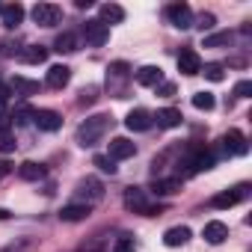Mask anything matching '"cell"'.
Instances as JSON below:
<instances>
[{
    "label": "cell",
    "mask_w": 252,
    "mask_h": 252,
    "mask_svg": "<svg viewBox=\"0 0 252 252\" xmlns=\"http://www.w3.org/2000/svg\"><path fill=\"white\" fill-rule=\"evenodd\" d=\"M95 166H98L101 172H107V175H116V169H119V166H116V160H113V158H107V155H98V158H95Z\"/></svg>",
    "instance_id": "34"
},
{
    "label": "cell",
    "mask_w": 252,
    "mask_h": 252,
    "mask_svg": "<svg viewBox=\"0 0 252 252\" xmlns=\"http://www.w3.org/2000/svg\"><path fill=\"white\" fill-rule=\"evenodd\" d=\"M199 74H205L211 83H220V80L225 77V65H222V63H208V65H202Z\"/></svg>",
    "instance_id": "29"
},
{
    "label": "cell",
    "mask_w": 252,
    "mask_h": 252,
    "mask_svg": "<svg viewBox=\"0 0 252 252\" xmlns=\"http://www.w3.org/2000/svg\"><path fill=\"white\" fill-rule=\"evenodd\" d=\"M54 51H60V54H74V51H77V36H74V33H63V36H57Z\"/></svg>",
    "instance_id": "27"
},
{
    "label": "cell",
    "mask_w": 252,
    "mask_h": 252,
    "mask_svg": "<svg viewBox=\"0 0 252 252\" xmlns=\"http://www.w3.org/2000/svg\"><path fill=\"white\" fill-rule=\"evenodd\" d=\"M33 125H36L39 131L54 134V131L63 128V116H60L57 110H33Z\"/></svg>",
    "instance_id": "8"
},
{
    "label": "cell",
    "mask_w": 252,
    "mask_h": 252,
    "mask_svg": "<svg viewBox=\"0 0 252 252\" xmlns=\"http://www.w3.org/2000/svg\"><path fill=\"white\" fill-rule=\"evenodd\" d=\"M214 24H217V18H214V15H211V12H202V15H199V18H193V27H199V30H202V33H205V30H211V27H214Z\"/></svg>",
    "instance_id": "35"
},
{
    "label": "cell",
    "mask_w": 252,
    "mask_h": 252,
    "mask_svg": "<svg viewBox=\"0 0 252 252\" xmlns=\"http://www.w3.org/2000/svg\"><path fill=\"white\" fill-rule=\"evenodd\" d=\"M202 234H205V240H208V243H214V246H217V243H222V240L228 237V225H225V222H220V220H211V222L205 225V231H202Z\"/></svg>",
    "instance_id": "19"
},
{
    "label": "cell",
    "mask_w": 252,
    "mask_h": 252,
    "mask_svg": "<svg viewBox=\"0 0 252 252\" xmlns=\"http://www.w3.org/2000/svg\"><path fill=\"white\" fill-rule=\"evenodd\" d=\"M214 104H217V101H214L211 92H196V95H193V107H196V110H214Z\"/></svg>",
    "instance_id": "32"
},
{
    "label": "cell",
    "mask_w": 252,
    "mask_h": 252,
    "mask_svg": "<svg viewBox=\"0 0 252 252\" xmlns=\"http://www.w3.org/2000/svg\"><path fill=\"white\" fill-rule=\"evenodd\" d=\"M110 128H113V119H110V116H104V113L89 116L86 122H80V128H77V146H83V149L98 146Z\"/></svg>",
    "instance_id": "1"
},
{
    "label": "cell",
    "mask_w": 252,
    "mask_h": 252,
    "mask_svg": "<svg viewBox=\"0 0 252 252\" xmlns=\"http://www.w3.org/2000/svg\"><path fill=\"white\" fill-rule=\"evenodd\" d=\"M21 60L30 63V65H39V63L48 60V48H45V45H27L24 54H21Z\"/></svg>",
    "instance_id": "23"
},
{
    "label": "cell",
    "mask_w": 252,
    "mask_h": 252,
    "mask_svg": "<svg viewBox=\"0 0 252 252\" xmlns=\"http://www.w3.org/2000/svg\"><path fill=\"white\" fill-rule=\"evenodd\" d=\"M98 12H101V18H98V21H104L107 27H110V24H119V21H125V9H122L119 3H104Z\"/></svg>",
    "instance_id": "20"
},
{
    "label": "cell",
    "mask_w": 252,
    "mask_h": 252,
    "mask_svg": "<svg viewBox=\"0 0 252 252\" xmlns=\"http://www.w3.org/2000/svg\"><path fill=\"white\" fill-rule=\"evenodd\" d=\"M83 39H86V45H89V48H101V45L110 39V27H107L104 21L92 18V21H86V24H83Z\"/></svg>",
    "instance_id": "4"
},
{
    "label": "cell",
    "mask_w": 252,
    "mask_h": 252,
    "mask_svg": "<svg viewBox=\"0 0 252 252\" xmlns=\"http://www.w3.org/2000/svg\"><path fill=\"white\" fill-rule=\"evenodd\" d=\"M68 80H71V68H68V65H51V68H48L45 83H48L51 89H63V86H68Z\"/></svg>",
    "instance_id": "14"
},
{
    "label": "cell",
    "mask_w": 252,
    "mask_h": 252,
    "mask_svg": "<svg viewBox=\"0 0 252 252\" xmlns=\"http://www.w3.org/2000/svg\"><path fill=\"white\" fill-rule=\"evenodd\" d=\"M125 125H128V131H137V134H143V131H149L152 125H155V119H152V113H149V110L137 107V110H131L128 116H125Z\"/></svg>",
    "instance_id": "10"
},
{
    "label": "cell",
    "mask_w": 252,
    "mask_h": 252,
    "mask_svg": "<svg viewBox=\"0 0 252 252\" xmlns=\"http://www.w3.org/2000/svg\"><path fill=\"white\" fill-rule=\"evenodd\" d=\"M9 119H12L15 125H27V122H33V110H30L27 104H18V107L9 113Z\"/></svg>",
    "instance_id": "31"
},
{
    "label": "cell",
    "mask_w": 252,
    "mask_h": 252,
    "mask_svg": "<svg viewBox=\"0 0 252 252\" xmlns=\"http://www.w3.org/2000/svg\"><path fill=\"white\" fill-rule=\"evenodd\" d=\"M0 152L3 155L15 152V131L9 128V125H0Z\"/></svg>",
    "instance_id": "28"
},
{
    "label": "cell",
    "mask_w": 252,
    "mask_h": 252,
    "mask_svg": "<svg viewBox=\"0 0 252 252\" xmlns=\"http://www.w3.org/2000/svg\"><path fill=\"white\" fill-rule=\"evenodd\" d=\"M178 71L187 74V77H193V74L202 71V60H199V54H196L193 48H184V51L178 54Z\"/></svg>",
    "instance_id": "11"
},
{
    "label": "cell",
    "mask_w": 252,
    "mask_h": 252,
    "mask_svg": "<svg viewBox=\"0 0 252 252\" xmlns=\"http://www.w3.org/2000/svg\"><path fill=\"white\" fill-rule=\"evenodd\" d=\"M101 199H104V184H101L98 178H83V181L77 184V190H74V202H77V205L92 208V205L101 202Z\"/></svg>",
    "instance_id": "3"
},
{
    "label": "cell",
    "mask_w": 252,
    "mask_h": 252,
    "mask_svg": "<svg viewBox=\"0 0 252 252\" xmlns=\"http://www.w3.org/2000/svg\"><path fill=\"white\" fill-rule=\"evenodd\" d=\"M95 95H98V89H83V92H80V104H92Z\"/></svg>",
    "instance_id": "38"
},
{
    "label": "cell",
    "mask_w": 252,
    "mask_h": 252,
    "mask_svg": "<svg viewBox=\"0 0 252 252\" xmlns=\"http://www.w3.org/2000/svg\"><path fill=\"white\" fill-rule=\"evenodd\" d=\"M60 18H63V9L57 3H36L33 6V21L39 27H54V24H60Z\"/></svg>",
    "instance_id": "6"
},
{
    "label": "cell",
    "mask_w": 252,
    "mask_h": 252,
    "mask_svg": "<svg viewBox=\"0 0 252 252\" xmlns=\"http://www.w3.org/2000/svg\"><path fill=\"white\" fill-rule=\"evenodd\" d=\"M178 190H181V178H158L152 184V193H158V196H172Z\"/></svg>",
    "instance_id": "21"
},
{
    "label": "cell",
    "mask_w": 252,
    "mask_h": 252,
    "mask_svg": "<svg viewBox=\"0 0 252 252\" xmlns=\"http://www.w3.org/2000/svg\"><path fill=\"white\" fill-rule=\"evenodd\" d=\"M134 155H137V146H134L131 140H125V137L110 140V155H107V158H113V160H128V158H134Z\"/></svg>",
    "instance_id": "12"
},
{
    "label": "cell",
    "mask_w": 252,
    "mask_h": 252,
    "mask_svg": "<svg viewBox=\"0 0 252 252\" xmlns=\"http://www.w3.org/2000/svg\"><path fill=\"white\" fill-rule=\"evenodd\" d=\"M113 252H137V243H134V237H131V234H122V237H116V243H113Z\"/></svg>",
    "instance_id": "33"
},
{
    "label": "cell",
    "mask_w": 252,
    "mask_h": 252,
    "mask_svg": "<svg viewBox=\"0 0 252 252\" xmlns=\"http://www.w3.org/2000/svg\"><path fill=\"white\" fill-rule=\"evenodd\" d=\"M12 89H15L18 95H24V98H27V95H36V92H39V83H36V80H30V77L15 74V77H12Z\"/></svg>",
    "instance_id": "25"
},
{
    "label": "cell",
    "mask_w": 252,
    "mask_h": 252,
    "mask_svg": "<svg viewBox=\"0 0 252 252\" xmlns=\"http://www.w3.org/2000/svg\"><path fill=\"white\" fill-rule=\"evenodd\" d=\"M137 83L158 89V86L163 83V68H160V65H143V68L137 71Z\"/></svg>",
    "instance_id": "13"
},
{
    "label": "cell",
    "mask_w": 252,
    "mask_h": 252,
    "mask_svg": "<svg viewBox=\"0 0 252 252\" xmlns=\"http://www.w3.org/2000/svg\"><path fill=\"white\" fill-rule=\"evenodd\" d=\"M0 12H3V6H0Z\"/></svg>",
    "instance_id": "41"
},
{
    "label": "cell",
    "mask_w": 252,
    "mask_h": 252,
    "mask_svg": "<svg viewBox=\"0 0 252 252\" xmlns=\"http://www.w3.org/2000/svg\"><path fill=\"white\" fill-rule=\"evenodd\" d=\"M155 122H158V128H178L181 125V110H175V107H163V110H158V116H152Z\"/></svg>",
    "instance_id": "15"
},
{
    "label": "cell",
    "mask_w": 252,
    "mask_h": 252,
    "mask_svg": "<svg viewBox=\"0 0 252 252\" xmlns=\"http://www.w3.org/2000/svg\"><path fill=\"white\" fill-rule=\"evenodd\" d=\"M231 30H220V33H211L205 36V48H228L231 45Z\"/></svg>",
    "instance_id": "26"
},
{
    "label": "cell",
    "mask_w": 252,
    "mask_h": 252,
    "mask_svg": "<svg viewBox=\"0 0 252 252\" xmlns=\"http://www.w3.org/2000/svg\"><path fill=\"white\" fill-rule=\"evenodd\" d=\"M166 18H169V24L172 27H178V30H187V27H193V9L187 6V3H172V6H166Z\"/></svg>",
    "instance_id": "7"
},
{
    "label": "cell",
    "mask_w": 252,
    "mask_h": 252,
    "mask_svg": "<svg viewBox=\"0 0 252 252\" xmlns=\"http://www.w3.org/2000/svg\"><path fill=\"white\" fill-rule=\"evenodd\" d=\"M246 196H249V184H237V187H231V190H225V193H217V196L211 199V205L220 208V211H225V208H234L237 202H243Z\"/></svg>",
    "instance_id": "5"
},
{
    "label": "cell",
    "mask_w": 252,
    "mask_h": 252,
    "mask_svg": "<svg viewBox=\"0 0 252 252\" xmlns=\"http://www.w3.org/2000/svg\"><path fill=\"white\" fill-rule=\"evenodd\" d=\"M33 246H36V240H33V237H15L12 243H6L0 252H30Z\"/></svg>",
    "instance_id": "30"
},
{
    "label": "cell",
    "mask_w": 252,
    "mask_h": 252,
    "mask_svg": "<svg viewBox=\"0 0 252 252\" xmlns=\"http://www.w3.org/2000/svg\"><path fill=\"white\" fill-rule=\"evenodd\" d=\"M89 214H92V208L71 202V205H65V208L60 211V220H63V222H80V220H86Z\"/></svg>",
    "instance_id": "18"
},
{
    "label": "cell",
    "mask_w": 252,
    "mask_h": 252,
    "mask_svg": "<svg viewBox=\"0 0 252 252\" xmlns=\"http://www.w3.org/2000/svg\"><path fill=\"white\" fill-rule=\"evenodd\" d=\"M128 71H131L128 63H113V65L107 68V86H110V89H119L125 80H128Z\"/></svg>",
    "instance_id": "16"
},
{
    "label": "cell",
    "mask_w": 252,
    "mask_h": 252,
    "mask_svg": "<svg viewBox=\"0 0 252 252\" xmlns=\"http://www.w3.org/2000/svg\"><path fill=\"white\" fill-rule=\"evenodd\" d=\"M6 172H9V163H0V178H3Z\"/></svg>",
    "instance_id": "39"
},
{
    "label": "cell",
    "mask_w": 252,
    "mask_h": 252,
    "mask_svg": "<svg viewBox=\"0 0 252 252\" xmlns=\"http://www.w3.org/2000/svg\"><path fill=\"white\" fill-rule=\"evenodd\" d=\"M158 95H160V98H172V95H175V83H166V80H163V83L158 86Z\"/></svg>",
    "instance_id": "37"
},
{
    "label": "cell",
    "mask_w": 252,
    "mask_h": 252,
    "mask_svg": "<svg viewBox=\"0 0 252 252\" xmlns=\"http://www.w3.org/2000/svg\"><path fill=\"white\" fill-rule=\"evenodd\" d=\"M187 240H190V228L187 225H175V228H169L163 234V243L166 246H184Z\"/></svg>",
    "instance_id": "22"
},
{
    "label": "cell",
    "mask_w": 252,
    "mask_h": 252,
    "mask_svg": "<svg viewBox=\"0 0 252 252\" xmlns=\"http://www.w3.org/2000/svg\"><path fill=\"white\" fill-rule=\"evenodd\" d=\"M125 208L128 211H134V214H146V217H158L163 208L158 205H149V199H146V190L143 187H128L125 190Z\"/></svg>",
    "instance_id": "2"
},
{
    "label": "cell",
    "mask_w": 252,
    "mask_h": 252,
    "mask_svg": "<svg viewBox=\"0 0 252 252\" xmlns=\"http://www.w3.org/2000/svg\"><path fill=\"white\" fill-rule=\"evenodd\" d=\"M18 175H21L24 181H42V178H45V166H42V163L27 160V163H21V166H18Z\"/></svg>",
    "instance_id": "24"
},
{
    "label": "cell",
    "mask_w": 252,
    "mask_h": 252,
    "mask_svg": "<svg viewBox=\"0 0 252 252\" xmlns=\"http://www.w3.org/2000/svg\"><path fill=\"white\" fill-rule=\"evenodd\" d=\"M0 18H3V27H6V30H15V27L24 21V6H21V3H9V6H3Z\"/></svg>",
    "instance_id": "17"
},
{
    "label": "cell",
    "mask_w": 252,
    "mask_h": 252,
    "mask_svg": "<svg viewBox=\"0 0 252 252\" xmlns=\"http://www.w3.org/2000/svg\"><path fill=\"white\" fill-rule=\"evenodd\" d=\"M222 152H225L228 158H243V155L249 152V143H246V137H243L240 131H228V134L222 137Z\"/></svg>",
    "instance_id": "9"
},
{
    "label": "cell",
    "mask_w": 252,
    "mask_h": 252,
    "mask_svg": "<svg viewBox=\"0 0 252 252\" xmlns=\"http://www.w3.org/2000/svg\"><path fill=\"white\" fill-rule=\"evenodd\" d=\"M249 92H252V83H249V80H240V83L234 86V98H249Z\"/></svg>",
    "instance_id": "36"
},
{
    "label": "cell",
    "mask_w": 252,
    "mask_h": 252,
    "mask_svg": "<svg viewBox=\"0 0 252 252\" xmlns=\"http://www.w3.org/2000/svg\"><path fill=\"white\" fill-rule=\"evenodd\" d=\"M0 220H9V211L6 208H0Z\"/></svg>",
    "instance_id": "40"
}]
</instances>
